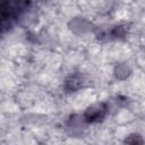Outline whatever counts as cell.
<instances>
[{
	"label": "cell",
	"instance_id": "cell-2",
	"mask_svg": "<svg viewBox=\"0 0 145 145\" xmlns=\"http://www.w3.org/2000/svg\"><path fill=\"white\" fill-rule=\"evenodd\" d=\"M83 77L79 76V75H72L70 76L66 83H65V87L68 89V91H71V92H75L77 89H79L82 86H83Z\"/></svg>",
	"mask_w": 145,
	"mask_h": 145
},
{
	"label": "cell",
	"instance_id": "cell-3",
	"mask_svg": "<svg viewBox=\"0 0 145 145\" xmlns=\"http://www.w3.org/2000/svg\"><path fill=\"white\" fill-rule=\"evenodd\" d=\"M131 70L130 68L126 65V63H119L116 66L114 70H113V74H114V77L117 79H126L129 75H130Z\"/></svg>",
	"mask_w": 145,
	"mask_h": 145
},
{
	"label": "cell",
	"instance_id": "cell-1",
	"mask_svg": "<svg viewBox=\"0 0 145 145\" xmlns=\"http://www.w3.org/2000/svg\"><path fill=\"white\" fill-rule=\"evenodd\" d=\"M106 112V108L104 106L103 103H99V104H94L92 106H89L86 112H85V119L88 121H97L100 120Z\"/></svg>",
	"mask_w": 145,
	"mask_h": 145
},
{
	"label": "cell",
	"instance_id": "cell-4",
	"mask_svg": "<svg viewBox=\"0 0 145 145\" xmlns=\"http://www.w3.org/2000/svg\"><path fill=\"white\" fill-rule=\"evenodd\" d=\"M86 24H87V22L84 20V19H82V18L75 19L74 23H72V29L76 31V28H79V29H82V32H84L85 31V27H87Z\"/></svg>",
	"mask_w": 145,
	"mask_h": 145
}]
</instances>
